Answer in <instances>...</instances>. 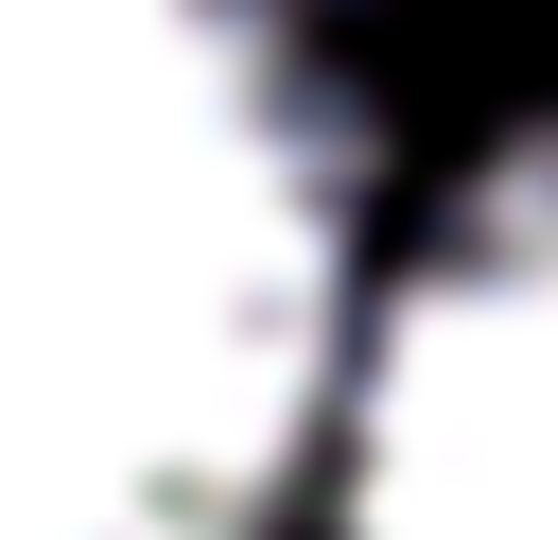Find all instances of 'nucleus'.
<instances>
[{"instance_id": "f257e3e1", "label": "nucleus", "mask_w": 558, "mask_h": 540, "mask_svg": "<svg viewBox=\"0 0 558 540\" xmlns=\"http://www.w3.org/2000/svg\"><path fill=\"white\" fill-rule=\"evenodd\" d=\"M366 279L331 0H0V540H314Z\"/></svg>"}, {"instance_id": "f03ea898", "label": "nucleus", "mask_w": 558, "mask_h": 540, "mask_svg": "<svg viewBox=\"0 0 558 540\" xmlns=\"http://www.w3.org/2000/svg\"><path fill=\"white\" fill-rule=\"evenodd\" d=\"M314 540H558V122L471 157L366 279Z\"/></svg>"}]
</instances>
